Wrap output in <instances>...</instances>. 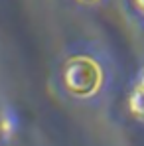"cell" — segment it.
Listing matches in <instances>:
<instances>
[{"mask_svg":"<svg viewBox=\"0 0 144 146\" xmlns=\"http://www.w3.org/2000/svg\"><path fill=\"white\" fill-rule=\"evenodd\" d=\"M61 77L65 91L81 101L97 97L105 85V69L91 55H71L63 65Z\"/></svg>","mask_w":144,"mask_h":146,"instance_id":"cell-1","label":"cell"},{"mask_svg":"<svg viewBox=\"0 0 144 146\" xmlns=\"http://www.w3.org/2000/svg\"><path fill=\"white\" fill-rule=\"evenodd\" d=\"M128 111L136 121L144 122V89L140 85H134V89L128 95Z\"/></svg>","mask_w":144,"mask_h":146,"instance_id":"cell-2","label":"cell"},{"mask_svg":"<svg viewBox=\"0 0 144 146\" xmlns=\"http://www.w3.org/2000/svg\"><path fill=\"white\" fill-rule=\"evenodd\" d=\"M132 4H134V8L144 16V0H132Z\"/></svg>","mask_w":144,"mask_h":146,"instance_id":"cell-3","label":"cell"},{"mask_svg":"<svg viewBox=\"0 0 144 146\" xmlns=\"http://www.w3.org/2000/svg\"><path fill=\"white\" fill-rule=\"evenodd\" d=\"M136 85H140V87L144 89V67L140 69V73H138V83H136Z\"/></svg>","mask_w":144,"mask_h":146,"instance_id":"cell-4","label":"cell"},{"mask_svg":"<svg viewBox=\"0 0 144 146\" xmlns=\"http://www.w3.org/2000/svg\"><path fill=\"white\" fill-rule=\"evenodd\" d=\"M79 4H85V6H93V4H97L99 0H77Z\"/></svg>","mask_w":144,"mask_h":146,"instance_id":"cell-5","label":"cell"},{"mask_svg":"<svg viewBox=\"0 0 144 146\" xmlns=\"http://www.w3.org/2000/svg\"><path fill=\"white\" fill-rule=\"evenodd\" d=\"M0 136H2V126H0Z\"/></svg>","mask_w":144,"mask_h":146,"instance_id":"cell-6","label":"cell"}]
</instances>
